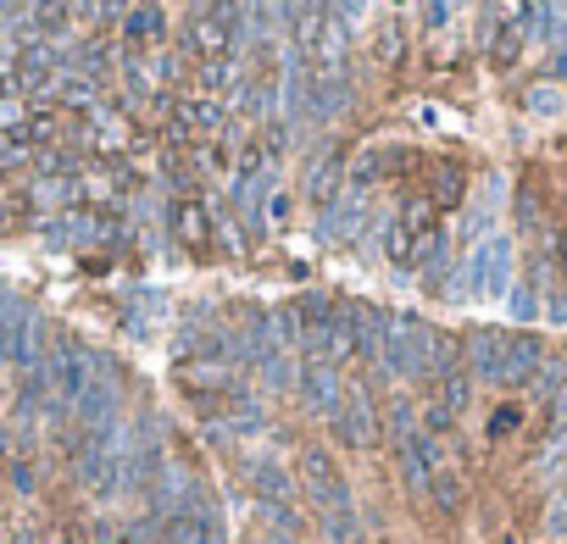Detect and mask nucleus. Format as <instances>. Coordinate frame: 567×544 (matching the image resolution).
I'll use <instances>...</instances> for the list:
<instances>
[{"label": "nucleus", "instance_id": "obj_1", "mask_svg": "<svg viewBox=\"0 0 567 544\" xmlns=\"http://www.w3.org/2000/svg\"><path fill=\"white\" fill-rule=\"evenodd\" d=\"M440 251H445V228H440L434 201H412V206L390 223V262H395L401 273H417V267H429Z\"/></svg>", "mask_w": 567, "mask_h": 544}, {"label": "nucleus", "instance_id": "obj_2", "mask_svg": "<svg viewBox=\"0 0 567 544\" xmlns=\"http://www.w3.org/2000/svg\"><path fill=\"white\" fill-rule=\"evenodd\" d=\"M240 0H212V7L196 12V23H189V51H196V62L206 73L240 62Z\"/></svg>", "mask_w": 567, "mask_h": 544}, {"label": "nucleus", "instance_id": "obj_3", "mask_svg": "<svg viewBox=\"0 0 567 544\" xmlns=\"http://www.w3.org/2000/svg\"><path fill=\"white\" fill-rule=\"evenodd\" d=\"M301 483H306V494H312V511L328 522V517H345V511H356V494H351V483H345V472H340V461L328 456V451H306L301 456Z\"/></svg>", "mask_w": 567, "mask_h": 544}, {"label": "nucleus", "instance_id": "obj_4", "mask_svg": "<svg viewBox=\"0 0 567 544\" xmlns=\"http://www.w3.org/2000/svg\"><path fill=\"white\" fill-rule=\"evenodd\" d=\"M506 278H512V239H484L479 251H472L467 273L445 294H501Z\"/></svg>", "mask_w": 567, "mask_h": 544}, {"label": "nucleus", "instance_id": "obj_5", "mask_svg": "<svg viewBox=\"0 0 567 544\" xmlns=\"http://www.w3.org/2000/svg\"><path fill=\"white\" fill-rule=\"evenodd\" d=\"M328 422H335V439L340 444H351V451H373L378 444V406H373V394L356 383H345V394H340V406L328 412Z\"/></svg>", "mask_w": 567, "mask_h": 544}, {"label": "nucleus", "instance_id": "obj_6", "mask_svg": "<svg viewBox=\"0 0 567 544\" xmlns=\"http://www.w3.org/2000/svg\"><path fill=\"white\" fill-rule=\"evenodd\" d=\"M162 539H167V544H223L228 528H223V511H217V501H212V489H196V501H189V506L162 528Z\"/></svg>", "mask_w": 567, "mask_h": 544}, {"label": "nucleus", "instance_id": "obj_7", "mask_svg": "<svg viewBox=\"0 0 567 544\" xmlns=\"http://www.w3.org/2000/svg\"><path fill=\"white\" fill-rule=\"evenodd\" d=\"M395 456H401V478H406V489H412V494H429L434 472L445 467L440 439H434V433H423V428H417L406 444H395Z\"/></svg>", "mask_w": 567, "mask_h": 544}, {"label": "nucleus", "instance_id": "obj_8", "mask_svg": "<svg viewBox=\"0 0 567 544\" xmlns=\"http://www.w3.org/2000/svg\"><path fill=\"white\" fill-rule=\"evenodd\" d=\"M56 84H62V51H56V45H34V51L17 56V67H12V89L17 94H45Z\"/></svg>", "mask_w": 567, "mask_h": 544}, {"label": "nucleus", "instance_id": "obj_9", "mask_svg": "<svg viewBox=\"0 0 567 544\" xmlns=\"http://www.w3.org/2000/svg\"><path fill=\"white\" fill-rule=\"evenodd\" d=\"M295 389H301V401H306L312 412L328 417V412L340 406V394H345V378H340V367H328V362H317V356H301Z\"/></svg>", "mask_w": 567, "mask_h": 544}, {"label": "nucleus", "instance_id": "obj_10", "mask_svg": "<svg viewBox=\"0 0 567 544\" xmlns=\"http://www.w3.org/2000/svg\"><path fill=\"white\" fill-rule=\"evenodd\" d=\"M123 39H128V51H139V56L162 51V39H167V12L156 7V0H134V7L123 12Z\"/></svg>", "mask_w": 567, "mask_h": 544}, {"label": "nucleus", "instance_id": "obj_11", "mask_svg": "<svg viewBox=\"0 0 567 544\" xmlns=\"http://www.w3.org/2000/svg\"><path fill=\"white\" fill-rule=\"evenodd\" d=\"M501 356H506V333H495V328H472L462 339V367H467V378L501 383Z\"/></svg>", "mask_w": 567, "mask_h": 544}, {"label": "nucleus", "instance_id": "obj_12", "mask_svg": "<svg viewBox=\"0 0 567 544\" xmlns=\"http://www.w3.org/2000/svg\"><path fill=\"white\" fill-rule=\"evenodd\" d=\"M345 178H351V173H345V151H328V156H317V162H312V173H306V201L328 212V206L340 201Z\"/></svg>", "mask_w": 567, "mask_h": 544}, {"label": "nucleus", "instance_id": "obj_13", "mask_svg": "<svg viewBox=\"0 0 567 544\" xmlns=\"http://www.w3.org/2000/svg\"><path fill=\"white\" fill-rule=\"evenodd\" d=\"M545 367V351L534 333H506V356H501V383H534Z\"/></svg>", "mask_w": 567, "mask_h": 544}, {"label": "nucleus", "instance_id": "obj_14", "mask_svg": "<svg viewBox=\"0 0 567 544\" xmlns=\"http://www.w3.org/2000/svg\"><path fill=\"white\" fill-rule=\"evenodd\" d=\"M240 112H251V117H278L284 112V94H278L273 67H256L251 78H240Z\"/></svg>", "mask_w": 567, "mask_h": 544}, {"label": "nucleus", "instance_id": "obj_15", "mask_svg": "<svg viewBox=\"0 0 567 544\" xmlns=\"http://www.w3.org/2000/svg\"><path fill=\"white\" fill-rule=\"evenodd\" d=\"M167 223H173L178 244H212V217H206V206L196 201V194H178V201L167 206Z\"/></svg>", "mask_w": 567, "mask_h": 544}, {"label": "nucleus", "instance_id": "obj_16", "mask_svg": "<svg viewBox=\"0 0 567 544\" xmlns=\"http://www.w3.org/2000/svg\"><path fill=\"white\" fill-rule=\"evenodd\" d=\"M217 128H228V117H223L217 101H184L178 117H173V134H178V139H206V134H217Z\"/></svg>", "mask_w": 567, "mask_h": 544}, {"label": "nucleus", "instance_id": "obj_17", "mask_svg": "<svg viewBox=\"0 0 567 544\" xmlns=\"http://www.w3.org/2000/svg\"><path fill=\"white\" fill-rule=\"evenodd\" d=\"M251 483L262 494V506H295V483L278 461H251Z\"/></svg>", "mask_w": 567, "mask_h": 544}, {"label": "nucleus", "instance_id": "obj_18", "mask_svg": "<svg viewBox=\"0 0 567 544\" xmlns=\"http://www.w3.org/2000/svg\"><path fill=\"white\" fill-rule=\"evenodd\" d=\"M73 194H78V173H62V178H34L28 201H34L39 212H67Z\"/></svg>", "mask_w": 567, "mask_h": 544}, {"label": "nucleus", "instance_id": "obj_19", "mask_svg": "<svg viewBox=\"0 0 567 544\" xmlns=\"http://www.w3.org/2000/svg\"><path fill=\"white\" fill-rule=\"evenodd\" d=\"M467 401H472V378H467V367H456L451 378H440V406L456 417V412H467Z\"/></svg>", "mask_w": 567, "mask_h": 544}, {"label": "nucleus", "instance_id": "obj_20", "mask_svg": "<svg viewBox=\"0 0 567 544\" xmlns=\"http://www.w3.org/2000/svg\"><path fill=\"white\" fill-rule=\"evenodd\" d=\"M517 51H524V23H501V34H495V45H490V62H495V67H512Z\"/></svg>", "mask_w": 567, "mask_h": 544}, {"label": "nucleus", "instance_id": "obj_21", "mask_svg": "<svg viewBox=\"0 0 567 544\" xmlns=\"http://www.w3.org/2000/svg\"><path fill=\"white\" fill-rule=\"evenodd\" d=\"M429 501H434L440 511H456V506H462V478H456L451 467H440V472H434V483H429Z\"/></svg>", "mask_w": 567, "mask_h": 544}, {"label": "nucleus", "instance_id": "obj_22", "mask_svg": "<svg viewBox=\"0 0 567 544\" xmlns=\"http://www.w3.org/2000/svg\"><path fill=\"white\" fill-rule=\"evenodd\" d=\"M524 106H529L534 117H556V112L567 106V94H562L556 84H534V89L524 94Z\"/></svg>", "mask_w": 567, "mask_h": 544}, {"label": "nucleus", "instance_id": "obj_23", "mask_svg": "<svg viewBox=\"0 0 567 544\" xmlns=\"http://www.w3.org/2000/svg\"><path fill=\"white\" fill-rule=\"evenodd\" d=\"M385 422H390V439H395V444H406V439L417 433V412H412V401H401V394H395L390 412H385Z\"/></svg>", "mask_w": 567, "mask_h": 544}, {"label": "nucleus", "instance_id": "obj_24", "mask_svg": "<svg viewBox=\"0 0 567 544\" xmlns=\"http://www.w3.org/2000/svg\"><path fill=\"white\" fill-rule=\"evenodd\" d=\"M373 51H378V67H395V62L406 56V39H401V23H390L385 34H378V45H373Z\"/></svg>", "mask_w": 567, "mask_h": 544}, {"label": "nucleus", "instance_id": "obj_25", "mask_svg": "<svg viewBox=\"0 0 567 544\" xmlns=\"http://www.w3.org/2000/svg\"><path fill=\"white\" fill-rule=\"evenodd\" d=\"M512 317H517V322H534V317H540V294H534V283H517V289H512Z\"/></svg>", "mask_w": 567, "mask_h": 544}, {"label": "nucleus", "instance_id": "obj_26", "mask_svg": "<svg viewBox=\"0 0 567 544\" xmlns=\"http://www.w3.org/2000/svg\"><path fill=\"white\" fill-rule=\"evenodd\" d=\"M12 483H17L23 494H34L39 478H34V461H28V456H12Z\"/></svg>", "mask_w": 567, "mask_h": 544}, {"label": "nucleus", "instance_id": "obj_27", "mask_svg": "<svg viewBox=\"0 0 567 544\" xmlns=\"http://www.w3.org/2000/svg\"><path fill=\"white\" fill-rule=\"evenodd\" d=\"M551 428H567V378L551 389Z\"/></svg>", "mask_w": 567, "mask_h": 544}, {"label": "nucleus", "instance_id": "obj_28", "mask_svg": "<svg viewBox=\"0 0 567 544\" xmlns=\"http://www.w3.org/2000/svg\"><path fill=\"white\" fill-rule=\"evenodd\" d=\"M456 194H462V173H456V167H445V173H440V201H445V206H456Z\"/></svg>", "mask_w": 567, "mask_h": 544}, {"label": "nucleus", "instance_id": "obj_29", "mask_svg": "<svg viewBox=\"0 0 567 544\" xmlns=\"http://www.w3.org/2000/svg\"><path fill=\"white\" fill-rule=\"evenodd\" d=\"M517 422H524V412H517V406H506V412H495V422H490V433L501 439V433H512Z\"/></svg>", "mask_w": 567, "mask_h": 544}, {"label": "nucleus", "instance_id": "obj_30", "mask_svg": "<svg viewBox=\"0 0 567 544\" xmlns=\"http://www.w3.org/2000/svg\"><path fill=\"white\" fill-rule=\"evenodd\" d=\"M545 522H551V533H562V539H567V489L556 494V506H551V517H545Z\"/></svg>", "mask_w": 567, "mask_h": 544}, {"label": "nucleus", "instance_id": "obj_31", "mask_svg": "<svg viewBox=\"0 0 567 544\" xmlns=\"http://www.w3.org/2000/svg\"><path fill=\"white\" fill-rule=\"evenodd\" d=\"M545 312H551V322H567V294H551Z\"/></svg>", "mask_w": 567, "mask_h": 544}, {"label": "nucleus", "instance_id": "obj_32", "mask_svg": "<svg viewBox=\"0 0 567 544\" xmlns=\"http://www.w3.org/2000/svg\"><path fill=\"white\" fill-rule=\"evenodd\" d=\"M0 228H12V194L0 189Z\"/></svg>", "mask_w": 567, "mask_h": 544}, {"label": "nucleus", "instance_id": "obj_33", "mask_svg": "<svg viewBox=\"0 0 567 544\" xmlns=\"http://www.w3.org/2000/svg\"><path fill=\"white\" fill-rule=\"evenodd\" d=\"M256 544H301V539H284V533H267V539H256Z\"/></svg>", "mask_w": 567, "mask_h": 544}, {"label": "nucleus", "instance_id": "obj_34", "mask_svg": "<svg viewBox=\"0 0 567 544\" xmlns=\"http://www.w3.org/2000/svg\"><path fill=\"white\" fill-rule=\"evenodd\" d=\"M556 256H562V273H567V233L556 239Z\"/></svg>", "mask_w": 567, "mask_h": 544}, {"label": "nucleus", "instance_id": "obj_35", "mask_svg": "<svg viewBox=\"0 0 567 544\" xmlns=\"http://www.w3.org/2000/svg\"><path fill=\"white\" fill-rule=\"evenodd\" d=\"M556 73H562V78H567V51H562V56H556Z\"/></svg>", "mask_w": 567, "mask_h": 544}]
</instances>
